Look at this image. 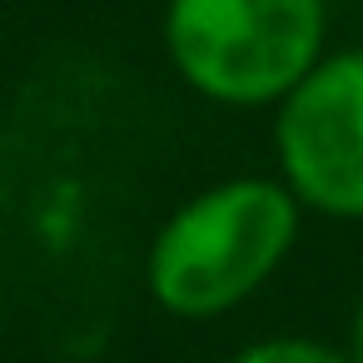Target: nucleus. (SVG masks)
I'll return each mask as SVG.
<instances>
[{"mask_svg":"<svg viewBox=\"0 0 363 363\" xmlns=\"http://www.w3.org/2000/svg\"><path fill=\"white\" fill-rule=\"evenodd\" d=\"M298 229L303 209L279 174L219 179L160 224L145 254V289L169 318H224L289 264Z\"/></svg>","mask_w":363,"mask_h":363,"instance_id":"nucleus-1","label":"nucleus"},{"mask_svg":"<svg viewBox=\"0 0 363 363\" xmlns=\"http://www.w3.org/2000/svg\"><path fill=\"white\" fill-rule=\"evenodd\" d=\"M164 55L219 110H274L328 50V0H164Z\"/></svg>","mask_w":363,"mask_h":363,"instance_id":"nucleus-2","label":"nucleus"},{"mask_svg":"<svg viewBox=\"0 0 363 363\" xmlns=\"http://www.w3.org/2000/svg\"><path fill=\"white\" fill-rule=\"evenodd\" d=\"M274 174L303 214L363 224V45L323 60L274 105Z\"/></svg>","mask_w":363,"mask_h":363,"instance_id":"nucleus-3","label":"nucleus"},{"mask_svg":"<svg viewBox=\"0 0 363 363\" xmlns=\"http://www.w3.org/2000/svg\"><path fill=\"white\" fill-rule=\"evenodd\" d=\"M224 363H348V353L323 338H308V333H274V338L244 343Z\"/></svg>","mask_w":363,"mask_h":363,"instance_id":"nucleus-4","label":"nucleus"},{"mask_svg":"<svg viewBox=\"0 0 363 363\" xmlns=\"http://www.w3.org/2000/svg\"><path fill=\"white\" fill-rule=\"evenodd\" d=\"M343 353H348V363H363V298H358V308H353V318H348Z\"/></svg>","mask_w":363,"mask_h":363,"instance_id":"nucleus-5","label":"nucleus"}]
</instances>
